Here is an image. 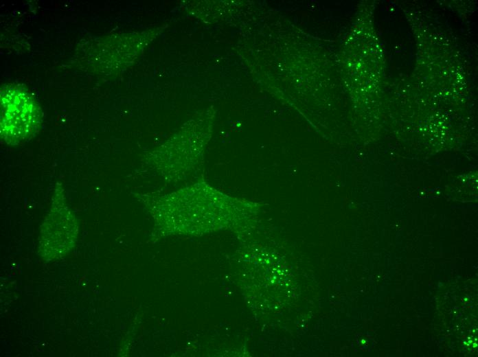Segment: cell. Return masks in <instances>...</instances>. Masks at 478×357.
Instances as JSON below:
<instances>
[{
	"mask_svg": "<svg viewBox=\"0 0 478 357\" xmlns=\"http://www.w3.org/2000/svg\"><path fill=\"white\" fill-rule=\"evenodd\" d=\"M1 139L10 146L23 145L34 138L43 122L41 106L24 85L3 84L0 91Z\"/></svg>",
	"mask_w": 478,
	"mask_h": 357,
	"instance_id": "obj_1",
	"label": "cell"
},
{
	"mask_svg": "<svg viewBox=\"0 0 478 357\" xmlns=\"http://www.w3.org/2000/svg\"><path fill=\"white\" fill-rule=\"evenodd\" d=\"M49 211L41 226L38 252L46 260L64 257L74 247L78 226L67 203L65 188L56 182Z\"/></svg>",
	"mask_w": 478,
	"mask_h": 357,
	"instance_id": "obj_2",
	"label": "cell"
}]
</instances>
